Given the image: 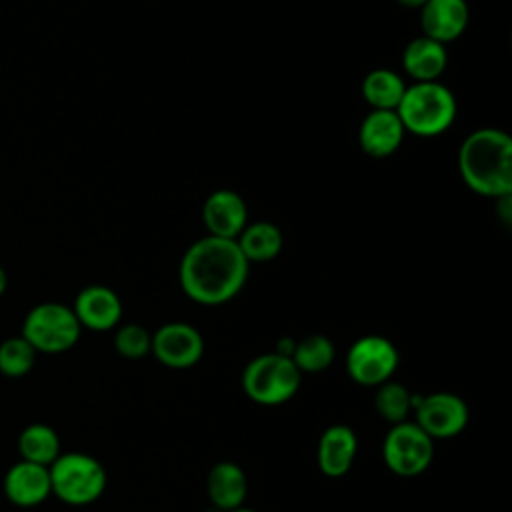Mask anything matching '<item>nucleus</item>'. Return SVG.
Returning <instances> with one entry per match:
<instances>
[{"label":"nucleus","mask_w":512,"mask_h":512,"mask_svg":"<svg viewBox=\"0 0 512 512\" xmlns=\"http://www.w3.org/2000/svg\"><path fill=\"white\" fill-rule=\"evenodd\" d=\"M250 262L236 240L204 236L188 246L180 260L178 278L184 294L204 306H218L244 288Z\"/></svg>","instance_id":"1"},{"label":"nucleus","mask_w":512,"mask_h":512,"mask_svg":"<svg viewBox=\"0 0 512 512\" xmlns=\"http://www.w3.org/2000/svg\"><path fill=\"white\" fill-rule=\"evenodd\" d=\"M458 172L476 194H512V140L504 130L478 128L458 148Z\"/></svg>","instance_id":"2"},{"label":"nucleus","mask_w":512,"mask_h":512,"mask_svg":"<svg viewBox=\"0 0 512 512\" xmlns=\"http://www.w3.org/2000/svg\"><path fill=\"white\" fill-rule=\"evenodd\" d=\"M396 114L406 132L432 138L448 130L456 118V98L438 80L406 86Z\"/></svg>","instance_id":"3"},{"label":"nucleus","mask_w":512,"mask_h":512,"mask_svg":"<svg viewBox=\"0 0 512 512\" xmlns=\"http://www.w3.org/2000/svg\"><path fill=\"white\" fill-rule=\"evenodd\" d=\"M52 494L70 506H86L96 502L106 488V470L90 454L66 452L50 466Z\"/></svg>","instance_id":"4"},{"label":"nucleus","mask_w":512,"mask_h":512,"mask_svg":"<svg viewBox=\"0 0 512 512\" xmlns=\"http://www.w3.org/2000/svg\"><path fill=\"white\" fill-rule=\"evenodd\" d=\"M302 374L292 358L268 352L250 360L242 372L246 396L262 406H278L298 392Z\"/></svg>","instance_id":"5"},{"label":"nucleus","mask_w":512,"mask_h":512,"mask_svg":"<svg viewBox=\"0 0 512 512\" xmlns=\"http://www.w3.org/2000/svg\"><path fill=\"white\" fill-rule=\"evenodd\" d=\"M82 326L74 310L60 302H42L34 306L22 324V338L36 352L60 354L70 350L80 338Z\"/></svg>","instance_id":"6"},{"label":"nucleus","mask_w":512,"mask_h":512,"mask_svg":"<svg viewBox=\"0 0 512 512\" xmlns=\"http://www.w3.org/2000/svg\"><path fill=\"white\" fill-rule=\"evenodd\" d=\"M382 456L394 474L412 478L432 464L434 440L416 422L392 424L382 444Z\"/></svg>","instance_id":"7"},{"label":"nucleus","mask_w":512,"mask_h":512,"mask_svg":"<svg viewBox=\"0 0 512 512\" xmlns=\"http://www.w3.org/2000/svg\"><path fill=\"white\" fill-rule=\"evenodd\" d=\"M400 364L396 346L378 334L358 338L346 352V372L360 386H380Z\"/></svg>","instance_id":"8"},{"label":"nucleus","mask_w":512,"mask_h":512,"mask_svg":"<svg viewBox=\"0 0 512 512\" xmlns=\"http://www.w3.org/2000/svg\"><path fill=\"white\" fill-rule=\"evenodd\" d=\"M416 424L432 438L444 440L458 436L468 424L466 402L452 392H434L414 398Z\"/></svg>","instance_id":"9"},{"label":"nucleus","mask_w":512,"mask_h":512,"mask_svg":"<svg viewBox=\"0 0 512 512\" xmlns=\"http://www.w3.org/2000/svg\"><path fill=\"white\" fill-rule=\"evenodd\" d=\"M150 352L168 368H192L204 354V338L192 324L168 322L152 334Z\"/></svg>","instance_id":"10"},{"label":"nucleus","mask_w":512,"mask_h":512,"mask_svg":"<svg viewBox=\"0 0 512 512\" xmlns=\"http://www.w3.org/2000/svg\"><path fill=\"white\" fill-rule=\"evenodd\" d=\"M202 222L210 236L236 240L248 222L244 198L228 188L214 190L202 204Z\"/></svg>","instance_id":"11"},{"label":"nucleus","mask_w":512,"mask_h":512,"mask_svg":"<svg viewBox=\"0 0 512 512\" xmlns=\"http://www.w3.org/2000/svg\"><path fill=\"white\" fill-rule=\"evenodd\" d=\"M72 310L82 328L96 332L112 330L122 318V302L118 294L112 288L100 284L82 288L74 300Z\"/></svg>","instance_id":"12"},{"label":"nucleus","mask_w":512,"mask_h":512,"mask_svg":"<svg viewBox=\"0 0 512 512\" xmlns=\"http://www.w3.org/2000/svg\"><path fill=\"white\" fill-rule=\"evenodd\" d=\"M404 134L396 110H370L358 128V142L368 156L386 158L402 146Z\"/></svg>","instance_id":"13"},{"label":"nucleus","mask_w":512,"mask_h":512,"mask_svg":"<svg viewBox=\"0 0 512 512\" xmlns=\"http://www.w3.org/2000/svg\"><path fill=\"white\" fill-rule=\"evenodd\" d=\"M6 498L22 508L42 504L50 494V472L48 466L20 460L4 476Z\"/></svg>","instance_id":"14"},{"label":"nucleus","mask_w":512,"mask_h":512,"mask_svg":"<svg viewBox=\"0 0 512 512\" xmlns=\"http://www.w3.org/2000/svg\"><path fill=\"white\" fill-rule=\"evenodd\" d=\"M470 10L466 0H428L420 8V24L424 36L448 44L456 40L468 26Z\"/></svg>","instance_id":"15"},{"label":"nucleus","mask_w":512,"mask_h":512,"mask_svg":"<svg viewBox=\"0 0 512 512\" xmlns=\"http://www.w3.org/2000/svg\"><path fill=\"white\" fill-rule=\"evenodd\" d=\"M356 450L358 438L354 430L346 424H332L318 440V468L330 478H340L352 468Z\"/></svg>","instance_id":"16"},{"label":"nucleus","mask_w":512,"mask_h":512,"mask_svg":"<svg viewBox=\"0 0 512 512\" xmlns=\"http://www.w3.org/2000/svg\"><path fill=\"white\" fill-rule=\"evenodd\" d=\"M402 66L404 72L416 82H434L448 66L446 44L436 42L424 34L412 38L402 52Z\"/></svg>","instance_id":"17"},{"label":"nucleus","mask_w":512,"mask_h":512,"mask_svg":"<svg viewBox=\"0 0 512 512\" xmlns=\"http://www.w3.org/2000/svg\"><path fill=\"white\" fill-rule=\"evenodd\" d=\"M206 492L216 510L230 512L240 508L248 492L244 470L234 462L214 464L206 478Z\"/></svg>","instance_id":"18"},{"label":"nucleus","mask_w":512,"mask_h":512,"mask_svg":"<svg viewBox=\"0 0 512 512\" xmlns=\"http://www.w3.org/2000/svg\"><path fill=\"white\" fill-rule=\"evenodd\" d=\"M236 242L248 262H270L280 254L284 238L276 224L260 220L254 224H246L244 230L238 234Z\"/></svg>","instance_id":"19"},{"label":"nucleus","mask_w":512,"mask_h":512,"mask_svg":"<svg viewBox=\"0 0 512 512\" xmlns=\"http://www.w3.org/2000/svg\"><path fill=\"white\" fill-rule=\"evenodd\" d=\"M360 90L372 110H396L406 84L398 72L390 68H376L364 76Z\"/></svg>","instance_id":"20"},{"label":"nucleus","mask_w":512,"mask_h":512,"mask_svg":"<svg viewBox=\"0 0 512 512\" xmlns=\"http://www.w3.org/2000/svg\"><path fill=\"white\" fill-rule=\"evenodd\" d=\"M22 460L50 466L60 456V438L48 424H30L18 436Z\"/></svg>","instance_id":"21"},{"label":"nucleus","mask_w":512,"mask_h":512,"mask_svg":"<svg viewBox=\"0 0 512 512\" xmlns=\"http://www.w3.org/2000/svg\"><path fill=\"white\" fill-rule=\"evenodd\" d=\"M290 358L300 370V374H316L332 364L334 344L324 334H310L296 342Z\"/></svg>","instance_id":"22"},{"label":"nucleus","mask_w":512,"mask_h":512,"mask_svg":"<svg viewBox=\"0 0 512 512\" xmlns=\"http://www.w3.org/2000/svg\"><path fill=\"white\" fill-rule=\"evenodd\" d=\"M374 408L378 416L390 424L406 422L408 414L414 410V396L400 382H384L376 386Z\"/></svg>","instance_id":"23"},{"label":"nucleus","mask_w":512,"mask_h":512,"mask_svg":"<svg viewBox=\"0 0 512 512\" xmlns=\"http://www.w3.org/2000/svg\"><path fill=\"white\" fill-rule=\"evenodd\" d=\"M36 362V350L26 338L14 336L0 344V372L10 378L24 376Z\"/></svg>","instance_id":"24"},{"label":"nucleus","mask_w":512,"mask_h":512,"mask_svg":"<svg viewBox=\"0 0 512 512\" xmlns=\"http://www.w3.org/2000/svg\"><path fill=\"white\" fill-rule=\"evenodd\" d=\"M114 346L120 356L128 360H138L150 354L152 334L140 324H124L114 336Z\"/></svg>","instance_id":"25"},{"label":"nucleus","mask_w":512,"mask_h":512,"mask_svg":"<svg viewBox=\"0 0 512 512\" xmlns=\"http://www.w3.org/2000/svg\"><path fill=\"white\" fill-rule=\"evenodd\" d=\"M496 212L506 224L512 222V194L496 198Z\"/></svg>","instance_id":"26"},{"label":"nucleus","mask_w":512,"mask_h":512,"mask_svg":"<svg viewBox=\"0 0 512 512\" xmlns=\"http://www.w3.org/2000/svg\"><path fill=\"white\" fill-rule=\"evenodd\" d=\"M398 4H402V6H406V8H422L428 0H396Z\"/></svg>","instance_id":"27"},{"label":"nucleus","mask_w":512,"mask_h":512,"mask_svg":"<svg viewBox=\"0 0 512 512\" xmlns=\"http://www.w3.org/2000/svg\"><path fill=\"white\" fill-rule=\"evenodd\" d=\"M6 286H8V276H6V270L0 264V296L6 292Z\"/></svg>","instance_id":"28"},{"label":"nucleus","mask_w":512,"mask_h":512,"mask_svg":"<svg viewBox=\"0 0 512 512\" xmlns=\"http://www.w3.org/2000/svg\"><path fill=\"white\" fill-rule=\"evenodd\" d=\"M230 512H256V510H252V508H244V506H240V508H234V510H230Z\"/></svg>","instance_id":"29"}]
</instances>
